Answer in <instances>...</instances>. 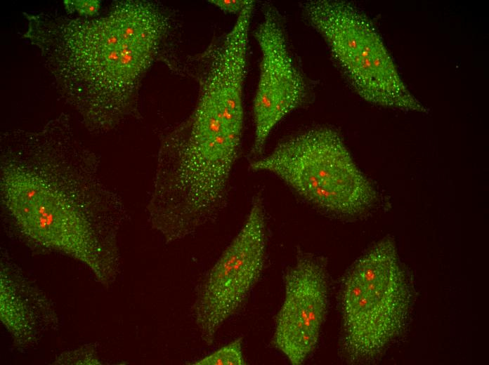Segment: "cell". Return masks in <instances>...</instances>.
Returning a JSON list of instances; mask_svg holds the SVG:
<instances>
[{
    "label": "cell",
    "instance_id": "obj_1",
    "mask_svg": "<svg viewBox=\"0 0 489 365\" xmlns=\"http://www.w3.org/2000/svg\"><path fill=\"white\" fill-rule=\"evenodd\" d=\"M0 199L4 220L31 248L56 252L111 284L119 272L118 235L128 215L100 175V158L61 113L35 131L0 139Z\"/></svg>",
    "mask_w": 489,
    "mask_h": 365
},
{
    "label": "cell",
    "instance_id": "obj_2",
    "mask_svg": "<svg viewBox=\"0 0 489 365\" xmlns=\"http://www.w3.org/2000/svg\"><path fill=\"white\" fill-rule=\"evenodd\" d=\"M22 35L38 48L63 99L93 133L140 119V89L157 61L171 70L176 23L157 1L122 0L95 18L23 13Z\"/></svg>",
    "mask_w": 489,
    "mask_h": 365
},
{
    "label": "cell",
    "instance_id": "obj_3",
    "mask_svg": "<svg viewBox=\"0 0 489 365\" xmlns=\"http://www.w3.org/2000/svg\"><path fill=\"white\" fill-rule=\"evenodd\" d=\"M249 168L275 175L305 203L337 218L361 217L379 199L332 126H315L289 136L268 154L252 160Z\"/></svg>",
    "mask_w": 489,
    "mask_h": 365
},
{
    "label": "cell",
    "instance_id": "obj_4",
    "mask_svg": "<svg viewBox=\"0 0 489 365\" xmlns=\"http://www.w3.org/2000/svg\"><path fill=\"white\" fill-rule=\"evenodd\" d=\"M395 241L384 238L363 253L340 291L341 346L351 364L372 362L405 328L412 293Z\"/></svg>",
    "mask_w": 489,
    "mask_h": 365
},
{
    "label": "cell",
    "instance_id": "obj_5",
    "mask_svg": "<svg viewBox=\"0 0 489 365\" xmlns=\"http://www.w3.org/2000/svg\"><path fill=\"white\" fill-rule=\"evenodd\" d=\"M302 13L360 98L393 109L428 111L404 84L372 22L356 5L311 0L303 4Z\"/></svg>",
    "mask_w": 489,
    "mask_h": 365
},
{
    "label": "cell",
    "instance_id": "obj_6",
    "mask_svg": "<svg viewBox=\"0 0 489 365\" xmlns=\"http://www.w3.org/2000/svg\"><path fill=\"white\" fill-rule=\"evenodd\" d=\"M266 250V208L262 196L257 194L243 225L208 272L192 306L200 338L208 346L259 281Z\"/></svg>",
    "mask_w": 489,
    "mask_h": 365
},
{
    "label": "cell",
    "instance_id": "obj_7",
    "mask_svg": "<svg viewBox=\"0 0 489 365\" xmlns=\"http://www.w3.org/2000/svg\"><path fill=\"white\" fill-rule=\"evenodd\" d=\"M282 14L270 2L254 32L261 51L259 77L253 101L254 136L249 156H263L274 128L308 100L306 80L290 48Z\"/></svg>",
    "mask_w": 489,
    "mask_h": 365
},
{
    "label": "cell",
    "instance_id": "obj_8",
    "mask_svg": "<svg viewBox=\"0 0 489 365\" xmlns=\"http://www.w3.org/2000/svg\"><path fill=\"white\" fill-rule=\"evenodd\" d=\"M284 297L275 318L273 347L292 365L304 364L315 352L329 302L327 260L300 253L283 277Z\"/></svg>",
    "mask_w": 489,
    "mask_h": 365
},
{
    "label": "cell",
    "instance_id": "obj_9",
    "mask_svg": "<svg viewBox=\"0 0 489 365\" xmlns=\"http://www.w3.org/2000/svg\"><path fill=\"white\" fill-rule=\"evenodd\" d=\"M0 313L2 324L18 348L35 345L46 332L58 327L57 314L46 296L4 253L1 260Z\"/></svg>",
    "mask_w": 489,
    "mask_h": 365
},
{
    "label": "cell",
    "instance_id": "obj_10",
    "mask_svg": "<svg viewBox=\"0 0 489 365\" xmlns=\"http://www.w3.org/2000/svg\"><path fill=\"white\" fill-rule=\"evenodd\" d=\"M242 338L239 337L212 353L194 361L191 365H244Z\"/></svg>",
    "mask_w": 489,
    "mask_h": 365
},
{
    "label": "cell",
    "instance_id": "obj_11",
    "mask_svg": "<svg viewBox=\"0 0 489 365\" xmlns=\"http://www.w3.org/2000/svg\"><path fill=\"white\" fill-rule=\"evenodd\" d=\"M96 352L93 347H83L79 350L64 353L56 362L58 364H99L96 359Z\"/></svg>",
    "mask_w": 489,
    "mask_h": 365
},
{
    "label": "cell",
    "instance_id": "obj_12",
    "mask_svg": "<svg viewBox=\"0 0 489 365\" xmlns=\"http://www.w3.org/2000/svg\"><path fill=\"white\" fill-rule=\"evenodd\" d=\"M100 5L98 0H65L64 6L66 12L71 14L77 11L85 17H91L98 13Z\"/></svg>",
    "mask_w": 489,
    "mask_h": 365
},
{
    "label": "cell",
    "instance_id": "obj_13",
    "mask_svg": "<svg viewBox=\"0 0 489 365\" xmlns=\"http://www.w3.org/2000/svg\"><path fill=\"white\" fill-rule=\"evenodd\" d=\"M249 0H211L209 3L226 13L240 14Z\"/></svg>",
    "mask_w": 489,
    "mask_h": 365
}]
</instances>
